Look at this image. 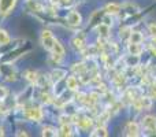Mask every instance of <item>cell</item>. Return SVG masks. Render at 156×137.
I'll return each instance as SVG.
<instances>
[{"label": "cell", "instance_id": "cell-1", "mask_svg": "<svg viewBox=\"0 0 156 137\" xmlns=\"http://www.w3.org/2000/svg\"><path fill=\"white\" fill-rule=\"evenodd\" d=\"M133 106L137 111H141V110H149L152 107V97H148V96H143L140 99H136L133 100Z\"/></svg>", "mask_w": 156, "mask_h": 137}, {"label": "cell", "instance_id": "cell-2", "mask_svg": "<svg viewBox=\"0 0 156 137\" xmlns=\"http://www.w3.org/2000/svg\"><path fill=\"white\" fill-rule=\"evenodd\" d=\"M55 40H56V38L54 37V34H52L49 30H43V33H41V44H43L44 48L51 51L55 44Z\"/></svg>", "mask_w": 156, "mask_h": 137}, {"label": "cell", "instance_id": "cell-3", "mask_svg": "<svg viewBox=\"0 0 156 137\" xmlns=\"http://www.w3.org/2000/svg\"><path fill=\"white\" fill-rule=\"evenodd\" d=\"M25 115H26V118H29L30 121L40 122L41 119H43L44 114H43V111H41L40 107H30V108H26Z\"/></svg>", "mask_w": 156, "mask_h": 137}, {"label": "cell", "instance_id": "cell-4", "mask_svg": "<svg viewBox=\"0 0 156 137\" xmlns=\"http://www.w3.org/2000/svg\"><path fill=\"white\" fill-rule=\"evenodd\" d=\"M0 73L7 81H14L16 78V73L10 65H0Z\"/></svg>", "mask_w": 156, "mask_h": 137}, {"label": "cell", "instance_id": "cell-5", "mask_svg": "<svg viewBox=\"0 0 156 137\" xmlns=\"http://www.w3.org/2000/svg\"><path fill=\"white\" fill-rule=\"evenodd\" d=\"M66 19H67V23L71 26H80L81 22H82V16L78 11H70Z\"/></svg>", "mask_w": 156, "mask_h": 137}, {"label": "cell", "instance_id": "cell-6", "mask_svg": "<svg viewBox=\"0 0 156 137\" xmlns=\"http://www.w3.org/2000/svg\"><path fill=\"white\" fill-rule=\"evenodd\" d=\"M125 135L126 136H140V126L137 122H127L125 128Z\"/></svg>", "mask_w": 156, "mask_h": 137}, {"label": "cell", "instance_id": "cell-7", "mask_svg": "<svg viewBox=\"0 0 156 137\" xmlns=\"http://www.w3.org/2000/svg\"><path fill=\"white\" fill-rule=\"evenodd\" d=\"M143 126L145 128L148 132H156V117H152V115L144 117Z\"/></svg>", "mask_w": 156, "mask_h": 137}, {"label": "cell", "instance_id": "cell-8", "mask_svg": "<svg viewBox=\"0 0 156 137\" xmlns=\"http://www.w3.org/2000/svg\"><path fill=\"white\" fill-rule=\"evenodd\" d=\"M16 0H0V14L5 15L14 8Z\"/></svg>", "mask_w": 156, "mask_h": 137}, {"label": "cell", "instance_id": "cell-9", "mask_svg": "<svg viewBox=\"0 0 156 137\" xmlns=\"http://www.w3.org/2000/svg\"><path fill=\"white\" fill-rule=\"evenodd\" d=\"M83 34H80V36H76V37L73 38V41H71V45H73L74 49H78V51H81V49L83 48V44H85V40H83Z\"/></svg>", "mask_w": 156, "mask_h": 137}, {"label": "cell", "instance_id": "cell-10", "mask_svg": "<svg viewBox=\"0 0 156 137\" xmlns=\"http://www.w3.org/2000/svg\"><path fill=\"white\" fill-rule=\"evenodd\" d=\"M129 54L130 55H137L140 56L141 52H143V47H141V43H130L129 44Z\"/></svg>", "mask_w": 156, "mask_h": 137}, {"label": "cell", "instance_id": "cell-11", "mask_svg": "<svg viewBox=\"0 0 156 137\" xmlns=\"http://www.w3.org/2000/svg\"><path fill=\"white\" fill-rule=\"evenodd\" d=\"M66 86H67L70 91H77L78 89V80L74 75H70V77H67V80H66Z\"/></svg>", "mask_w": 156, "mask_h": 137}, {"label": "cell", "instance_id": "cell-12", "mask_svg": "<svg viewBox=\"0 0 156 137\" xmlns=\"http://www.w3.org/2000/svg\"><path fill=\"white\" fill-rule=\"evenodd\" d=\"M77 124L80 125L81 129H89V128H92V125H93V121H92L90 118H88V117H83V118H81L80 121H77Z\"/></svg>", "mask_w": 156, "mask_h": 137}, {"label": "cell", "instance_id": "cell-13", "mask_svg": "<svg viewBox=\"0 0 156 137\" xmlns=\"http://www.w3.org/2000/svg\"><path fill=\"white\" fill-rule=\"evenodd\" d=\"M92 137H97V136H101V137H107L108 136V132L107 129H105V126H103V125H100V126H97L96 129L93 130V132L90 133Z\"/></svg>", "mask_w": 156, "mask_h": 137}, {"label": "cell", "instance_id": "cell-14", "mask_svg": "<svg viewBox=\"0 0 156 137\" xmlns=\"http://www.w3.org/2000/svg\"><path fill=\"white\" fill-rule=\"evenodd\" d=\"M51 52L55 54V55H60V56H63V55H65V48H63V45L59 43V41L55 40V44H54V47H52Z\"/></svg>", "mask_w": 156, "mask_h": 137}, {"label": "cell", "instance_id": "cell-15", "mask_svg": "<svg viewBox=\"0 0 156 137\" xmlns=\"http://www.w3.org/2000/svg\"><path fill=\"white\" fill-rule=\"evenodd\" d=\"M59 136H63V137H66V136H71L73 135V130H71V126L69 124H62V128H60V130H59V133H58Z\"/></svg>", "mask_w": 156, "mask_h": 137}, {"label": "cell", "instance_id": "cell-16", "mask_svg": "<svg viewBox=\"0 0 156 137\" xmlns=\"http://www.w3.org/2000/svg\"><path fill=\"white\" fill-rule=\"evenodd\" d=\"M105 10H107L108 14H118L121 11V5L116 4V3H110V4H107Z\"/></svg>", "mask_w": 156, "mask_h": 137}, {"label": "cell", "instance_id": "cell-17", "mask_svg": "<svg viewBox=\"0 0 156 137\" xmlns=\"http://www.w3.org/2000/svg\"><path fill=\"white\" fill-rule=\"evenodd\" d=\"M65 75H66L65 70H59V69H58V70H54V71H52L51 78L58 82V81H60V80H62V77H65Z\"/></svg>", "mask_w": 156, "mask_h": 137}, {"label": "cell", "instance_id": "cell-18", "mask_svg": "<svg viewBox=\"0 0 156 137\" xmlns=\"http://www.w3.org/2000/svg\"><path fill=\"white\" fill-rule=\"evenodd\" d=\"M10 43V36L5 30L0 29V45H5V44Z\"/></svg>", "mask_w": 156, "mask_h": 137}, {"label": "cell", "instance_id": "cell-19", "mask_svg": "<svg viewBox=\"0 0 156 137\" xmlns=\"http://www.w3.org/2000/svg\"><path fill=\"white\" fill-rule=\"evenodd\" d=\"M143 40H144V37L140 32H132L130 33V41H132V43H141Z\"/></svg>", "mask_w": 156, "mask_h": 137}, {"label": "cell", "instance_id": "cell-20", "mask_svg": "<svg viewBox=\"0 0 156 137\" xmlns=\"http://www.w3.org/2000/svg\"><path fill=\"white\" fill-rule=\"evenodd\" d=\"M73 71H76L78 73V74H83V73L86 71V66H85V63H76V65L73 66Z\"/></svg>", "mask_w": 156, "mask_h": 137}, {"label": "cell", "instance_id": "cell-21", "mask_svg": "<svg viewBox=\"0 0 156 137\" xmlns=\"http://www.w3.org/2000/svg\"><path fill=\"white\" fill-rule=\"evenodd\" d=\"M99 32H100V36L101 37H108V33H110V26L104 23H100L99 25Z\"/></svg>", "mask_w": 156, "mask_h": 137}, {"label": "cell", "instance_id": "cell-22", "mask_svg": "<svg viewBox=\"0 0 156 137\" xmlns=\"http://www.w3.org/2000/svg\"><path fill=\"white\" fill-rule=\"evenodd\" d=\"M41 135H43V136H52V137H54V136L58 135V132L54 129V128L47 126V128H44V129H43V133H41Z\"/></svg>", "mask_w": 156, "mask_h": 137}, {"label": "cell", "instance_id": "cell-23", "mask_svg": "<svg viewBox=\"0 0 156 137\" xmlns=\"http://www.w3.org/2000/svg\"><path fill=\"white\" fill-rule=\"evenodd\" d=\"M26 78L29 81H32V82H37V81H38L37 73H34V71H27L26 73Z\"/></svg>", "mask_w": 156, "mask_h": 137}, {"label": "cell", "instance_id": "cell-24", "mask_svg": "<svg viewBox=\"0 0 156 137\" xmlns=\"http://www.w3.org/2000/svg\"><path fill=\"white\" fill-rule=\"evenodd\" d=\"M101 23L107 25V26H111V25H112V18H111V14H108V13H107L104 16H103Z\"/></svg>", "mask_w": 156, "mask_h": 137}, {"label": "cell", "instance_id": "cell-25", "mask_svg": "<svg viewBox=\"0 0 156 137\" xmlns=\"http://www.w3.org/2000/svg\"><path fill=\"white\" fill-rule=\"evenodd\" d=\"M7 96H8L7 88H5V86H0V102H3Z\"/></svg>", "mask_w": 156, "mask_h": 137}, {"label": "cell", "instance_id": "cell-26", "mask_svg": "<svg viewBox=\"0 0 156 137\" xmlns=\"http://www.w3.org/2000/svg\"><path fill=\"white\" fill-rule=\"evenodd\" d=\"M130 33H132V32H130V27H125L123 30L121 29V38H126L127 36L130 37Z\"/></svg>", "mask_w": 156, "mask_h": 137}, {"label": "cell", "instance_id": "cell-27", "mask_svg": "<svg viewBox=\"0 0 156 137\" xmlns=\"http://www.w3.org/2000/svg\"><path fill=\"white\" fill-rule=\"evenodd\" d=\"M148 30H149V33H151L152 36H156V23L155 22H152V23L148 25Z\"/></svg>", "mask_w": 156, "mask_h": 137}, {"label": "cell", "instance_id": "cell-28", "mask_svg": "<svg viewBox=\"0 0 156 137\" xmlns=\"http://www.w3.org/2000/svg\"><path fill=\"white\" fill-rule=\"evenodd\" d=\"M149 92H151V97H152V99H156V85H152L151 89H149Z\"/></svg>", "mask_w": 156, "mask_h": 137}, {"label": "cell", "instance_id": "cell-29", "mask_svg": "<svg viewBox=\"0 0 156 137\" xmlns=\"http://www.w3.org/2000/svg\"><path fill=\"white\" fill-rule=\"evenodd\" d=\"M152 45H154V48H156V36H154V38H152Z\"/></svg>", "mask_w": 156, "mask_h": 137}, {"label": "cell", "instance_id": "cell-30", "mask_svg": "<svg viewBox=\"0 0 156 137\" xmlns=\"http://www.w3.org/2000/svg\"><path fill=\"white\" fill-rule=\"evenodd\" d=\"M60 3H63V4H70L71 0H60Z\"/></svg>", "mask_w": 156, "mask_h": 137}, {"label": "cell", "instance_id": "cell-31", "mask_svg": "<svg viewBox=\"0 0 156 137\" xmlns=\"http://www.w3.org/2000/svg\"><path fill=\"white\" fill-rule=\"evenodd\" d=\"M16 136H27V133H25V132H19V133H16Z\"/></svg>", "mask_w": 156, "mask_h": 137}]
</instances>
